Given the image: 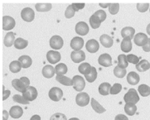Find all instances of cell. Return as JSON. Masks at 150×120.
Returning <instances> with one entry per match:
<instances>
[{"mask_svg": "<svg viewBox=\"0 0 150 120\" xmlns=\"http://www.w3.org/2000/svg\"><path fill=\"white\" fill-rule=\"evenodd\" d=\"M73 88L75 90L78 92H81L86 87V81L84 78L81 76H75L72 78Z\"/></svg>", "mask_w": 150, "mask_h": 120, "instance_id": "3", "label": "cell"}, {"mask_svg": "<svg viewBox=\"0 0 150 120\" xmlns=\"http://www.w3.org/2000/svg\"><path fill=\"white\" fill-rule=\"evenodd\" d=\"M22 65L18 61H13L10 63L9 65V70L10 71L13 72V73H18L21 71L22 69Z\"/></svg>", "mask_w": 150, "mask_h": 120, "instance_id": "36", "label": "cell"}, {"mask_svg": "<svg viewBox=\"0 0 150 120\" xmlns=\"http://www.w3.org/2000/svg\"><path fill=\"white\" fill-rule=\"evenodd\" d=\"M120 10V4H110L109 7V12L112 15H115L118 13Z\"/></svg>", "mask_w": 150, "mask_h": 120, "instance_id": "43", "label": "cell"}, {"mask_svg": "<svg viewBox=\"0 0 150 120\" xmlns=\"http://www.w3.org/2000/svg\"><path fill=\"white\" fill-rule=\"evenodd\" d=\"M114 74L118 78H124L127 74V71H126V69H123V68L116 66L114 69Z\"/></svg>", "mask_w": 150, "mask_h": 120, "instance_id": "39", "label": "cell"}, {"mask_svg": "<svg viewBox=\"0 0 150 120\" xmlns=\"http://www.w3.org/2000/svg\"><path fill=\"white\" fill-rule=\"evenodd\" d=\"M23 114V110L19 106H13L9 110V115L13 119H19Z\"/></svg>", "mask_w": 150, "mask_h": 120, "instance_id": "19", "label": "cell"}, {"mask_svg": "<svg viewBox=\"0 0 150 120\" xmlns=\"http://www.w3.org/2000/svg\"><path fill=\"white\" fill-rule=\"evenodd\" d=\"M138 91L143 97H147L150 95V87L147 85H140L138 88Z\"/></svg>", "mask_w": 150, "mask_h": 120, "instance_id": "37", "label": "cell"}, {"mask_svg": "<svg viewBox=\"0 0 150 120\" xmlns=\"http://www.w3.org/2000/svg\"><path fill=\"white\" fill-rule=\"evenodd\" d=\"M121 90H122V85H121L120 84H119V83H115V84L110 88V95H117V94L120 93Z\"/></svg>", "mask_w": 150, "mask_h": 120, "instance_id": "41", "label": "cell"}, {"mask_svg": "<svg viewBox=\"0 0 150 120\" xmlns=\"http://www.w3.org/2000/svg\"><path fill=\"white\" fill-rule=\"evenodd\" d=\"M149 8V4H137V9L140 13H145Z\"/></svg>", "mask_w": 150, "mask_h": 120, "instance_id": "46", "label": "cell"}, {"mask_svg": "<svg viewBox=\"0 0 150 120\" xmlns=\"http://www.w3.org/2000/svg\"><path fill=\"white\" fill-rule=\"evenodd\" d=\"M140 80L139 76L134 71H130L127 76V81L131 85H135Z\"/></svg>", "mask_w": 150, "mask_h": 120, "instance_id": "20", "label": "cell"}, {"mask_svg": "<svg viewBox=\"0 0 150 120\" xmlns=\"http://www.w3.org/2000/svg\"><path fill=\"white\" fill-rule=\"evenodd\" d=\"M129 66V62L127 61V56L125 54L122 55H119L118 56V66L119 67L123 68V69H126Z\"/></svg>", "mask_w": 150, "mask_h": 120, "instance_id": "32", "label": "cell"}, {"mask_svg": "<svg viewBox=\"0 0 150 120\" xmlns=\"http://www.w3.org/2000/svg\"><path fill=\"white\" fill-rule=\"evenodd\" d=\"M42 76L47 79H50V78H52L54 76V75L56 74L55 71V67H53L51 65H47L42 68Z\"/></svg>", "mask_w": 150, "mask_h": 120, "instance_id": "18", "label": "cell"}, {"mask_svg": "<svg viewBox=\"0 0 150 120\" xmlns=\"http://www.w3.org/2000/svg\"><path fill=\"white\" fill-rule=\"evenodd\" d=\"M110 4H100V6L102 7V8H105L110 7Z\"/></svg>", "mask_w": 150, "mask_h": 120, "instance_id": "54", "label": "cell"}, {"mask_svg": "<svg viewBox=\"0 0 150 120\" xmlns=\"http://www.w3.org/2000/svg\"><path fill=\"white\" fill-rule=\"evenodd\" d=\"M15 42V35L13 32H8L5 35L4 40V43L5 47H10L13 45H14Z\"/></svg>", "mask_w": 150, "mask_h": 120, "instance_id": "26", "label": "cell"}, {"mask_svg": "<svg viewBox=\"0 0 150 120\" xmlns=\"http://www.w3.org/2000/svg\"><path fill=\"white\" fill-rule=\"evenodd\" d=\"M30 120H41V117L39 115H33L30 119Z\"/></svg>", "mask_w": 150, "mask_h": 120, "instance_id": "53", "label": "cell"}, {"mask_svg": "<svg viewBox=\"0 0 150 120\" xmlns=\"http://www.w3.org/2000/svg\"><path fill=\"white\" fill-rule=\"evenodd\" d=\"M61 53L56 51H49L47 54V59L51 64H57L61 61Z\"/></svg>", "mask_w": 150, "mask_h": 120, "instance_id": "12", "label": "cell"}, {"mask_svg": "<svg viewBox=\"0 0 150 120\" xmlns=\"http://www.w3.org/2000/svg\"><path fill=\"white\" fill-rule=\"evenodd\" d=\"M110 88H111V85H110V83L104 82V83L100 84V86H99V93L101 95H110Z\"/></svg>", "mask_w": 150, "mask_h": 120, "instance_id": "27", "label": "cell"}, {"mask_svg": "<svg viewBox=\"0 0 150 120\" xmlns=\"http://www.w3.org/2000/svg\"><path fill=\"white\" fill-rule=\"evenodd\" d=\"M71 6H72L73 8H74V10H75L76 12H78L79 10L84 8V7H85V4H72Z\"/></svg>", "mask_w": 150, "mask_h": 120, "instance_id": "48", "label": "cell"}, {"mask_svg": "<svg viewBox=\"0 0 150 120\" xmlns=\"http://www.w3.org/2000/svg\"><path fill=\"white\" fill-rule=\"evenodd\" d=\"M15 20L10 16H4L3 18V29L4 31L12 30L15 27Z\"/></svg>", "mask_w": 150, "mask_h": 120, "instance_id": "10", "label": "cell"}, {"mask_svg": "<svg viewBox=\"0 0 150 120\" xmlns=\"http://www.w3.org/2000/svg\"><path fill=\"white\" fill-rule=\"evenodd\" d=\"M67 66L64 63H59V64L57 65V66L55 67V71H56L57 76H59V75H65V74L67 73Z\"/></svg>", "mask_w": 150, "mask_h": 120, "instance_id": "35", "label": "cell"}, {"mask_svg": "<svg viewBox=\"0 0 150 120\" xmlns=\"http://www.w3.org/2000/svg\"><path fill=\"white\" fill-rule=\"evenodd\" d=\"M127 61H128V62L131 63V64L137 65L138 63L139 62V57H138L137 56L133 55V54H129L127 56Z\"/></svg>", "mask_w": 150, "mask_h": 120, "instance_id": "44", "label": "cell"}, {"mask_svg": "<svg viewBox=\"0 0 150 120\" xmlns=\"http://www.w3.org/2000/svg\"><path fill=\"white\" fill-rule=\"evenodd\" d=\"M56 80H57L60 84H62L63 85H66V86H72L73 85L72 79H70L69 77L65 76L64 75L57 76Z\"/></svg>", "mask_w": 150, "mask_h": 120, "instance_id": "22", "label": "cell"}, {"mask_svg": "<svg viewBox=\"0 0 150 120\" xmlns=\"http://www.w3.org/2000/svg\"><path fill=\"white\" fill-rule=\"evenodd\" d=\"M76 32L81 36H86L89 32V27L85 22H79L76 25Z\"/></svg>", "mask_w": 150, "mask_h": 120, "instance_id": "14", "label": "cell"}, {"mask_svg": "<svg viewBox=\"0 0 150 120\" xmlns=\"http://www.w3.org/2000/svg\"><path fill=\"white\" fill-rule=\"evenodd\" d=\"M71 48H72L74 51H81V48L84 47V40L81 37H76L71 41Z\"/></svg>", "mask_w": 150, "mask_h": 120, "instance_id": "16", "label": "cell"}, {"mask_svg": "<svg viewBox=\"0 0 150 120\" xmlns=\"http://www.w3.org/2000/svg\"><path fill=\"white\" fill-rule=\"evenodd\" d=\"M120 47L122 52H124L128 53L130 52L132 50V42H131L130 40H128V39H124L120 44Z\"/></svg>", "mask_w": 150, "mask_h": 120, "instance_id": "31", "label": "cell"}, {"mask_svg": "<svg viewBox=\"0 0 150 120\" xmlns=\"http://www.w3.org/2000/svg\"><path fill=\"white\" fill-rule=\"evenodd\" d=\"M94 14L96 15L97 17L100 18V20L101 21V23L106 19V17H107L106 13H105L104 10H98V11H96Z\"/></svg>", "mask_w": 150, "mask_h": 120, "instance_id": "47", "label": "cell"}, {"mask_svg": "<svg viewBox=\"0 0 150 120\" xmlns=\"http://www.w3.org/2000/svg\"><path fill=\"white\" fill-rule=\"evenodd\" d=\"M98 63L104 67H110L112 66V58L110 54L104 53L98 58Z\"/></svg>", "mask_w": 150, "mask_h": 120, "instance_id": "9", "label": "cell"}, {"mask_svg": "<svg viewBox=\"0 0 150 120\" xmlns=\"http://www.w3.org/2000/svg\"><path fill=\"white\" fill-rule=\"evenodd\" d=\"M100 43L102 44V46L104 47H111L113 44H114V41H113L112 37H110L109 35H106V34L101 35L100 37Z\"/></svg>", "mask_w": 150, "mask_h": 120, "instance_id": "21", "label": "cell"}, {"mask_svg": "<svg viewBox=\"0 0 150 120\" xmlns=\"http://www.w3.org/2000/svg\"><path fill=\"white\" fill-rule=\"evenodd\" d=\"M21 18L22 19L28 22V23H31L34 20L35 18V13L34 11L31 8H24L21 12Z\"/></svg>", "mask_w": 150, "mask_h": 120, "instance_id": "7", "label": "cell"}, {"mask_svg": "<svg viewBox=\"0 0 150 120\" xmlns=\"http://www.w3.org/2000/svg\"><path fill=\"white\" fill-rule=\"evenodd\" d=\"M115 120H129L128 117L124 114H118L115 116Z\"/></svg>", "mask_w": 150, "mask_h": 120, "instance_id": "51", "label": "cell"}, {"mask_svg": "<svg viewBox=\"0 0 150 120\" xmlns=\"http://www.w3.org/2000/svg\"><path fill=\"white\" fill-rule=\"evenodd\" d=\"M90 24H91V27L93 29L99 28L100 27V24H101V21L100 20V18L97 17L96 15L93 14L91 16L90 18Z\"/></svg>", "mask_w": 150, "mask_h": 120, "instance_id": "33", "label": "cell"}, {"mask_svg": "<svg viewBox=\"0 0 150 120\" xmlns=\"http://www.w3.org/2000/svg\"><path fill=\"white\" fill-rule=\"evenodd\" d=\"M9 116V113H8V111L4 110L3 112V120H8Z\"/></svg>", "mask_w": 150, "mask_h": 120, "instance_id": "52", "label": "cell"}, {"mask_svg": "<svg viewBox=\"0 0 150 120\" xmlns=\"http://www.w3.org/2000/svg\"><path fill=\"white\" fill-rule=\"evenodd\" d=\"M49 98L51 100L58 102L63 97V91L58 87H52L48 92Z\"/></svg>", "mask_w": 150, "mask_h": 120, "instance_id": "4", "label": "cell"}, {"mask_svg": "<svg viewBox=\"0 0 150 120\" xmlns=\"http://www.w3.org/2000/svg\"><path fill=\"white\" fill-rule=\"evenodd\" d=\"M85 78H86V80L88 82H90V83H92V82L95 81L97 78V71L96 69V67L91 66V70L85 75Z\"/></svg>", "mask_w": 150, "mask_h": 120, "instance_id": "24", "label": "cell"}, {"mask_svg": "<svg viewBox=\"0 0 150 120\" xmlns=\"http://www.w3.org/2000/svg\"><path fill=\"white\" fill-rule=\"evenodd\" d=\"M148 39L149 38H148V37H147L146 34L143 33V32H139V33H137L134 36V43L137 46H139V47H144L147 43Z\"/></svg>", "mask_w": 150, "mask_h": 120, "instance_id": "15", "label": "cell"}, {"mask_svg": "<svg viewBox=\"0 0 150 120\" xmlns=\"http://www.w3.org/2000/svg\"><path fill=\"white\" fill-rule=\"evenodd\" d=\"M86 48L90 53H96L98 52V50L100 48V45L96 40L91 39L86 44Z\"/></svg>", "mask_w": 150, "mask_h": 120, "instance_id": "17", "label": "cell"}, {"mask_svg": "<svg viewBox=\"0 0 150 120\" xmlns=\"http://www.w3.org/2000/svg\"><path fill=\"white\" fill-rule=\"evenodd\" d=\"M38 90L37 89L33 86H29L28 87L25 91L23 93V96L24 97L25 99L28 101H33L35 100L37 98H38Z\"/></svg>", "mask_w": 150, "mask_h": 120, "instance_id": "5", "label": "cell"}, {"mask_svg": "<svg viewBox=\"0 0 150 120\" xmlns=\"http://www.w3.org/2000/svg\"><path fill=\"white\" fill-rule=\"evenodd\" d=\"M30 80L28 77H22L20 79H14L12 80V85L14 88L16 90L23 93L25 90L29 87Z\"/></svg>", "mask_w": 150, "mask_h": 120, "instance_id": "1", "label": "cell"}, {"mask_svg": "<svg viewBox=\"0 0 150 120\" xmlns=\"http://www.w3.org/2000/svg\"><path fill=\"white\" fill-rule=\"evenodd\" d=\"M143 50H144V52H150V38L148 39L147 43L143 47Z\"/></svg>", "mask_w": 150, "mask_h": 120, "instance_id": "49", "label": "cell"}, {"mask_svg": "<svg viewBox=\"0 0 150 120\" xmlns=\"http://www.w3.org/2000/svg\"><path fill=\"white\" fill-rule=\"evenodd\" d=\"M135 68L137 69V71L139 72L147 71L150 69V63L147 60H142V61H139V62L136 65Z\"/></svg>", "mask_w": 150, "mask_h": 120, "instance_id": "25", "label": "cell"}, {"mask_svg": "<svg viewBox=\"0 0 150 120\" xmlns=\"http://www.w3.org/2000/svg\"><path fill=\"white\" fill-rule=\"evenodd\" d=\"M135 34V29L131 27H126L121 30V36L124 39H128V40H132L134 37Z\"/></svg>", "mask_w": 150, "mask_h": 120, "instance_id": "13", "label": "cell"}, {"mask_svg": "<svg viewBox=\"0 0 150 120\" xmlns=\"http://www.w3.org/2000/svg\"><path fill=\"white\" fill-rule=\"evenodd\" d=\"M35 8L36 10L38 12H48L50 10L52 9V5L48 3H46V4H37L35 5Z\"/></svg>", "mask_w": 150, "mask_h": 120, "instance_id": "34", "label": "cell"}, {"mask_svg": "<svg viewBox=\"0 0 150 120\" xmlns=\"http://www.w3.org/2000/svg\"><path fill=\"white\" fill-rule=\"evenodd\" d=\"M18 61L21 63L23 68H28L32 66L33 64V60L29 56H22L18 58Z\"/></svg>", "mask_w": 150, "mask_h": 120, "instance_id": "28", "label": "cell"}, {"mask_svg": "<svg viewBox=\"0 0 150 120\" xmlns=\"http://www.w3.org/2000/svg\"><path fill=\"white\" fill-rule=\"evenodd\" d=\"M91 104L92 109H94L95 112H96L97 114H103L106 111V109L98 101L96 100L94 98L91 99Z\"/></svg>", "mask_w": 150, "mask_h": 120, "instance_id": "23", "label": "cell"}, {"mask_svg": "<svg viewBox=\"0 0 150 120\" xmlns=\"http://www.w3.org/2000/svg\"><path fill=\"white\" fill-rule=\"evenodd\" d=\"M90 96L87 93H83L81 92L80 94H78L76 97V103L77 104V105L80 107H85L88 105V104L90 103Z\"/></svg>", "mask_w": 150, "mask_h": 120, "instance_id": "6", "label": "cell"}, {"mask_svg": "<svg viewBox=\"0 0 150 120\" xmlns=\"http://www.w3.org/2000/svg\"><path fill=\"white\" fill-rule=\"evenodd\" d=\"M124 101L127 103H131V104H137L139 101V96L137 93V90L134 89H130L129 91L124 96Z\"/></svg>", "mask_w": 150, "mask_h": 120, "instance_id": "2", "label": "cell"}, {"mask_svg": "<svg viewBox=\"0 0 150 120\" xmlns=\"http://www.w3.org/2000/svg\"><path fill=\"white\" fill-rule=\"evenodd\" d=\"M75 13H76V11L74 10L72 6L69 5L67 7V8L65 11V17L67 18H73L75 16Z\"/></svg>", "mask_w": 150, "mask_h": 120, "instance_id": "42", "label": "cell"}, {"mask_svg": "<svg viewBox=\"0 0 150 120\" xmlns=\"http://www.w3.org/2000/svg\"><path fill=\"white\" fill-rule=\"evenodd\" d=\"M69 120H80V119H77V118H71V119H70Z\"/></svg>", "mask_w": 150, "mask_h": 120, "instance_id": "56", "label": "cell"}, {"mask_svg": "<svg viewBox=\"0 0 150 120\" xmlns=\"http://www.w3.org/2000/svg\"><path fill=\"white\" fill-rule=\"evenodd\" d=\"M28 41L25 40L23 38H21V37H18L15 40L14 42V47L18 49V50H22V49H24L28 47Z\"/></svg>", "mask_w": 150, "mask_h": 120, "instance_id": "30", "label": "cell"}, {"mask_svg": "<svg viewBox=\"0 0 150 120\" xmlns=\"http://www.w3.org/2000/svg\"><path fill=\"white\" fill-rule=\"evenodd\" d=\"M50 120H67V116L62 113H56L51 116Z\"/></svg>", "mask_w": 150, "mask_h": 120, "instance_id": "45", "label": "cell"}, {"mask_svg": "<svg viewBox=\"0 0 150 120\" xmlns=\"http://www.w3.org/2000/svg\"><path fill=\"white\" fill-rule=\"evenodd\" d=\"M149 12H150V8H149Z\"/></svg>", "mask_w": 150, "mask_h": 120, "instance_id": "57", "label": "cell"}, {"mask_svg": "<svg viewBox=\"0 0 150 120\" xmlns=\"http://www.w3.org/2000/svg\"><path fill=\"white\" fill-rule=\"evenodd\" d=\"M11 92L10 90H5L4 86V92H3V100H6L8 97H9Z\"/></svg>", "mask_w": 150, "mask_h": 120, "instance_id": "50", "label": "cell"}, {"mask_svg": "<svg viewBox=\"0 0 150 120\" xmlns=\"http://www.w3.org/2000/svg\"><path fill=\"white\" fill-rule=\"evenodd\" d=\"M146 31H147V33L150 35V23L147 26V28H146Z\"/></svg>", "mask_w": 150, "mask_h": 120, "instance_id": "55", "label": "cell"}, {"mask_svg": "<svg viewBox=\"0 0 150 120\" xmlns=\"http://www.w3.org/2000/svg\"><path fill=\"white\" fill-rule=\"evenodd\" d=\"M50 46L54 50H60L62 49L64 45V41L60 36H53L50 39Z\"/></svg>", "mask_w": 150, "mask_h": 120, "instance_id": "8", "label": "cell"}, {"mask_svg": "<svg viewBox=\"0 0 150 120\" xmlns=\"http://www.w3.org/2000/svg\"><path fill=\"white\" fill-rule=\"evenodd\" d=\"M71 61L75 63L82 62L83 61L86 60V54L83 51H73L71 53Z\"/></svg>", "mask_w": 150, "mask_h": 120, "instance_id": "11", "label": "cell"}, {"mask_svg": "<svg viewBox=\"0 0 150 120\" xmlns=\"http://www.w3.org/2000/svg\"><path fill=\"white\" fill-rule=\"evenodd\" d=\"M137 111V106L134 104H131V103H127L125 105V112L128 115L133 116L136 114Z\"/></svg>", "mask_w": 150, "mask_h": 120, "instance_id": "29", "label": "cell"}, {"mask_svg": "<svg viewBox=\"0 0 150 120\" xmlns=\"http://www.w3.org/2000/svg\"><path fill=\"white\" fill-rule=\"evenodd\" d=\"M91 66L89 63L84 62L79 66L78 71H79V72H80L81 74H83V75L85 76V75L91 70Z\"/></svg>", "mask_w": 150, "mask_h": 120, "instance_id": "38", "label": "cell"}, {"mask_svg": "<svg viewBox=\"0 0 150 120\" xmlns=\"http://www.w3.org/2000/svg\"><path fill=\"white\" fill-rule=\"evenodd\" d=\"M13 100L16 102V103H19V104H29V101H28L24 97L23 95H15L13 96Z\"/></svg>", "mask_w": 150, "mask_h": 120, "instance_id": "40", "label": "cell"}]
</instances>
